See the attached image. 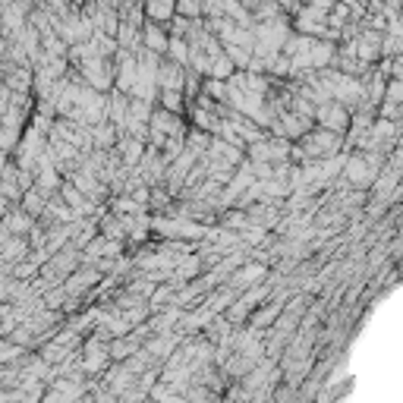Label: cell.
Masks as SVG:
<instances>
[{
  "label": "cell",
  "mask_w": 403,
  "mask_h": 403,
  "mask_svg": "<svg viewBox=\"0 0 403 403\" xmlns=\"http://www.w3.org/2000/svg\"><path fill=\"white\" fill-rule=\"evenodd\" d=\"M142 16H149L145 23L167 28V23L173 19V4H149V6H142Z\"/></svg>",
  "instance_id": "8992f818"
},
{
  "label": "cell",
  "mask_w": 403,
  "mask_h": 403,
  "mask_svg": "<svg viewBox=\"0 0 403 403\" xmlns=\"http://www.w3.org/2000/svg\"><path fill=\"white\" fill-rule=\"evenodd\" d=\"M183 82H186V70L183 67L171 60L158 63V92H183Z\"/></svg>",
  "instance_id": "3957f363"
},
{
  "label": "cell",
  "mask_w": 403,
  "mask_h": 403,
  "mask_svg": "<svg viewBox=\"0 0 403 403\" xmlns=\"http://www.w3.org/2000/svg\"><path fill=\"white\" fill-rule=\"evenodd\" d=\"M378 171H381V158L359 151V155H353L347 161L343 177H347V183L356 189V193H365V186H372V180L378 177Z\"/></svg>",
  "instance_id": "6da1fadb"
},
{
  "label": "cell",
  "mask_w": 403,
  "mask_h": 403,
  "mask_svg": "<svg viewBox=\"0 0 403 403\" xmlns=\"http://www.w3.org/2000/svg\"><path fill=\"white\" fill-rule=\"evenodd\" d=\"M312 120H318V129L334 133V136H343L350 129V111L343 104H337V101H328V104L315 107Z\"/></svg>",
  "instance_id": "7a4b0ae2"
},
{
  "label": "cell",
  "mask_w": 403,
  "mask_h": 403,
  "mask_svg": "<svg viewBox=\"0 0 403 403\" xmlns=\"http://www.w3.org/2000/svg\"><path fill=\"white\" fill-rule=\"evenodd\" d=\"M32 227H35V221H32L28 215H23L19 208H10V211L4 215V221H0V230H6L10 237H16V240H26Z\"/></svg>",
  "instance_id": "277c9868"
},
{
  "label": "cell",
  "mask_w": 403,
  "mask_h": 403,
  "mask_svg": "<svg viewBox=\"0 0 403 403\" xmlns=\"http://www.w3.org/2000/svg\"><path fill=\"white\" fill-rule=\"evenodd\" d=\"M26 356V350L23 347H16V343H10L4 337V340H0V365H16L19 359Z\"/></svg>",
  "instance_id": "ba28073f"
},
{
  "label": "cell",
  "mask_w": 403,
  "mask_h": 403,
  "mask_svg": "<svg viewBox=\"0 0 403 403\" xmlns=\"http://www.w3.org/2000/svg\"><path fill=\"white\" fill-rule=\"evenodd\" d=\"M158 98H161V111L177 114V117H183V111H186V98H183V92H158Z\"/></svg>",
  "instance_id": "52a82bcc"
},
{
  "label": "cell",
  "mask_w": 403,
  "mask_h": 403,
  "mask_svg": "<svg viewBox=\"0 0 403 403\" xmlns=\"http://www.w3.org/2000/svg\"><path fill=\"white\" fill-rule=\"evenodd\" d=\"M19 202H23V205H19V211H23V215H28L32 221H38V217L45 215V205H48V199H45V195H41L35 186H32V189H26L23 199H19Z\"/></svg>",
  "instance_id": "5b68a950"
}]
</instances>
